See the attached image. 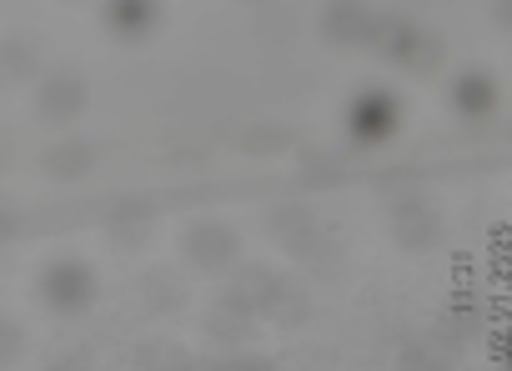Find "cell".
<instances>
[{
	"label": "cell",
	"mask_w": 512,
	"mask_h": 371,
	"mask_svg": "<svg viewBox=\"0 0 512 371\" xmlns=\"http://www.w3.org/2000/svg\"><path fill=\"white\" fill-rule=\"evenodd\" d=\"M81 106H86V81L71 76V71H56V76L41 86V96H36V111H41L46 121H56V126H66L71 116H81Z\"/></svg>",
	"instance_id": "cell-4"
},
{
	"label": "cell",
	"mask_w": 512,
	"mask_h": 371,
	"mask_svg": "<svg viewBox=\"0 0 512 371\" xmlns=\"http://www.w3.org/2000/svg\"><path fill=\"white\" fill-rule=\"evenodd\" d=\"M322 31H327L332 41H342V46H367L372 31H377V16L362 6V0H337V6H327Z\"/></svg>",
	"instance_id": "cell-5"
},
{
	"label": "cell",
	"mask_w": 512,
	"mask_h": 371,
	"mask_svg": "<svg viewBox=\"0 0 512 371\" xmlns=\"http://www.w3.org/2000/svg\"><path fill=\"white\" fill-rule=\"evenodd\" d=\"M41 291H46V301L56 306V311H81V306H91V296H96V276H91V266L86 261H56L51 271H46V281H41Z\"/></svg>",
	"instance_id": "cell-2"
},
{
	"label": "cell",
	"mask_w": 512,
	"mask_h": 371,
	"mask_svg": "<svg viewBox=\"0 0 512 371\" xmlns=\"http://www.w3.org/2000/svg\"><path fill=\"white\" fill-rule=\"evenodd\" d=\"M21 351V341H16V326L11 321H0V361H6V356H16Z\"/></svg>",
	"instance_id": "cell-11"
},
{
	"label": "cell",
	"mask_w": 512,
	"mask_h": 371,
	"mask_svg": "<svg viewBox=\"0 0 512 371\" xmlns=\"http://www.w3.org/2000/svg\"><path fill=\"white\" fill-rule=\"evenodd\" d=\"M186 251H191L201 266H226V261L236 256V236H231L226 226L206 221V226H191V231H186Z\"/></svg>",
	"instance_id": "cell-7"
},
{
	"label": "cell",
	"mask_w": 512,
	"mask_h": 371,
	"mask_svg": "<svg viewBox=\"0 0 512 371\" xmlns=\"http://www.w3.org/2000/svg\"><path fill=\"white\" fill-rule=\"evenodd\" d=\"M31 71H36V46H26V41H6V46H0V76H6V81H21Z\"/></svg>",
	"instance_id": "cell-10"
},
{
	"label": "cell",
	"mask_w": 512,
	"mask_h": 371,
	"mask_svg": "<svg viewBox=\"0 0 512 371\" xmlns=\"http://www.w3.org/2000/svg\"><path fill=\"white\" fill-rule=\"evenodd\" d=\"M347 126H352V136L362 146H377V141H387L397 131V101L387 91H362L352 101V111H347Z\"/></svg>",
	"instance_id": "cell-3"
},
{
	"label": "cell",
	"mask_w": 512,
	"mask_h": 371,
	"mask_svg": "<svg viewBox=\"0 0 512 371\" xmlns=\"http://www.w3.org/2000/svg\"><path fill=\"white\" fill-rule=\"evenodd\" d=\"M91 161H96V151L91 146H56L51 156H46V171L51 176H81V171H91Z\"/></svg>",
	"instance_id": "cell-9"
},
{
	"label": "cell",
	"mask_w": 512,
	"mask_h": 371,
	"mask_svg": "<svg viewBox=\"0 0 512 371\" xmlns=\"http://www.w3.org/2000/svg\"><path fill=\"white\" fill-rule=\"evenodd\" d=\"M156 16H161L156 0H106V26H111L116 36H126V41L146 36V31L156 26Z\"/></svg>",
	"instance_id": "cell-6"
},
{
	"label": "cell",
	"mask_w": 512,
	"mask_h": 371,
	"mask_svg": "<svg viewBox=\"0 0 512 371\" xmlns=\"http://www.w3.org/2000/svg\"><path fill=\"white\" fill-rule=\"evenodd\" d=\"M372 41H377L397 66H407V71H432V66L442 61V46H437L427 31H417L412 21H402V16H377Z\"/></svg>",
	"instance_id": "cell-1"
},
{
	"label": "cell",
	"mask_w": 512,
	"mask_h": 371,
	"mask_svg": "<svg viewBox=\"0 0 512 371\" xmlns=\"http://www.w3.org/2000/svg\"><path fill=\"white\" fill-rule=\"evenodd\" d=\"M452 106H457L462 116H487V111L497 106V81L482 76V71L457 76V86H452Z\"/></svg>",
	"instance_id": "cell-8"
},
{
	"label": "cell",
	"mask_w": 512,
	"mask_h": 371,
	"mask_svg": "<svg viewBox=\"0 0 512 371\" xmlns=\"http://www.w3.org/2000/svg\"><path fill=\"white\" fill-rule=\"evenodd\" d=\"M11 231V221H6V211H0V236H6Z\"/></svg>",
	"instance_id": "cell-12"
}]
</instances>
